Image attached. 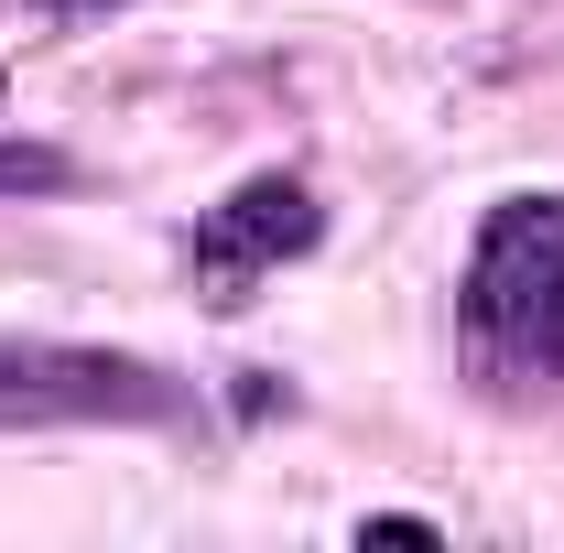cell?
<instances>
[{
  "mask_svg": "<svg viewBox=\"0 0 564 553\" xmlns=\"http://www.w3.org/2000/svg\"><path fill=\"white\" fill-rule=\"evenodd\" d=\"M196 380H174L141 347H87V337H0V434L44 423H185Z\"/></svg>",
  "mask_w": 564,
  "mask_h": 553,
  "instance_id": "obj_1",
  "label": "cell"
},
{
  "mask_svg": "<svg viewBox=\"0 0 564 553\" xmlns=\"http://www.w3.org/2000/svg\"><path fill=\"white\" fill-rule=\"evenodd\" d=\"M467 326L510 369H564V196H499L467 250Z\"/></svg>",
  "mask_w": 564,
  "mask_h": 553,
  "instance_id": "obj_2",
  "label": "cell"
},
{
  "mask_svg": "<svg viewBox=\"0 0 564 553\" xmlns=\"http://www.w3.org/2000/svg\"><path fill=\"white\" fill-rule=\"evenodd\" d=\"M315 239H326L315 185H293V174H250V185H228V196L196 217L185 261H196V282H207V304H250V282H272L282 261H304Z\"/></svg>",
  "mask_w": 564,
  "mask_h": 553,
  "instance_id": "obj_3",
  "label": "cell"
},
{
  "mask_svg": "<svg viewBox=\"0 0 564 553\" xmlns=\"http://www.w3.org/2000/svg\"><path fill=\"white\" fill-rule=\"evenodd\" d=\"M66 185H76V152H55V141H0V207L66 196Z\"/></svg>",
  "mask_w": 564,
  "mask_h": 553,
  "instance_id": "obj_4",
  "label": "cell"
},
{
  "mask_svg": "<svg viewBox=\"0 0 564 553\" xmlns=\"http://www.w3.org/2000/svg\"><path fill=\"white\" fill-rule=\"evenodd\" d=\"M55 11H120V0H55Z\"/></svg>",
  "mask_w": 564,
  "mask_h": 553,
  "instance_id": "obj_5",
  "label": "cell"
}]
</instances>
